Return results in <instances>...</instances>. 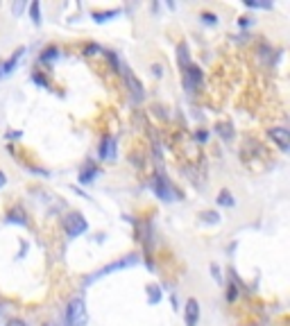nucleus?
Here are the masks:
<instances>
[{
	"instance_id": "24",
	"label": "nucleus",
	"mask_w": 290,
	"mask_h": 326,
	"mask_svg": "<svg viewBox=\"0 0 290 326\" xmlns=\"http://www.w3.org/2000/svg\"><path fill=\"white\" fill-rule=\"evenodd\" d=\"M7 326H27L25 322H20V320H9L7 322Z\"/></svg>"
},
{
	"instance_id": "26",
	"label": "nucleus",
	"mask_w": 290,
	"mask_h": 326,
	"mask_svg": "<svg viewBox=\"0 0 290 326\" xmlns=\"http://www.w3.org/2000/svg\"><path fill=\"white\" fill-rule=\"evenodd\" d=\"M5 181H7V177H5V172H0V188L5 186Z\"/></svg>"
},
{
	"instance_id": "11",
	"label": "nucleus",
	"mask_w": 290,
	"mask_h": 326,
	"mask_svg": "<svg viewBox=\"0 0 290 326\" xmlns=\"http://www.w3.org/2000/svg\"><path fill=\"white\" fill-rule=\"evenodd\" d=\"M177 53H179V66H181V68H188L191 61H188V48H186V43H181V46L177 48Z\"/></svg>"
},
{
	"instance_id": "21",
	"label": "nucleus",
	"mask_w": 290,
	"mask_h": 326,
	"mask_svg": "<svg viewBox=\"0 0 290 326\" xmlns=\"http://www.w3.org/2000/svg\"><path fill=\"white\" fill-rule=\"evenodd\" d=\"M199 18L204 20V23H209V25H216V23H218V18H216V16H213V14H202Z\"/></svg>"
},
{
	"instance_id": "17",
	"label": "nucleus",
	"mask_w": 290,
	"mask_h": 326,
	"mask_svg": "<svg viewBox=\"0 0 290 326\" xmlns=\"http://www.w3.org/2000/svg\"><path fill=\"white\" fill-rule=\"evenodd\" d=\"M30 14H32L34 23H36V25H41V5H39V2H32V5H30Z\"/></svg>"
},
{
	"instance_id": "1",
	"label": "nucleus",
	"mask_w": 290,
	"mask_h": 326,
	"mask_svg": "<svg viewBox=\"0 0 290 326\" xmlns=\"http://www.w3.org/2000/svg\"><path fill=\"white\" fill-rule=\"evenodd\" d=\"M66 322L68 326H86L89 324V313H86V304L84 299H71L66 310Z\"/></svg>"
},
{
	"instance_id": "27",
	"label": "nucleus",
	"mask_w": 290,
	"mask_h": 326,
	"mask_svg": "<svg viewBox=\"0 0 290 326\" xmlns=\"http://www.w3.org/2000/svg\"><path fill=\"white\" fill-rule=\"evenodd\" d=\"M46 326H53V324H46Z\"/></svg>"
},
{
	"instance_id": "19",
	"label": "nucleus",
	"mask_w": 290,
	"mask_h": 326,
	"mask_svg": "<svg viewBox=\"0 0 290 326\" xmlns=\"http://www.w3.org/2000/svg\"><path fill=\"white\" fill-rule=\"evenodd\" d=\"M245 5H247V7H256V9H270L272 2H252V0H247Z\"/></svg>"
},
{
	"instance_id": "23",
	"label": "nucleus",
	"mask_w": 290,
	"mask_h": 326,
	"mask_svg": "<svg viewBox=\"0 0 290 326\" xmlns=\"http://www.w3.org/2000/svg\"><path fill=\"white\" fill-rule=\"evenodd\" d=\"M23 9H25V5H23V2H16V5L12 7V12H14V14H20Z\"/></svg>"
},
{
	"instance_id": "6",
	"label": "nucleus",
	"mask_w": 290,
	"mask_h": 326,
	"mask_svg": "<svg viewBox=\"0 0 290 326\" xmlns=\"http://www.w3.org/2000/svg\"><path fill=\"white\" fill-rule=\"evenodd\" d=\"M184 77H186V89H188V91H193V89H195V86L199 84V82H202V71H199L198 66H188V68H184Z\"/></svg>"
},
{
	"instance_id": "22",
	"label": "nucleus",
	"mask_w": 290,
	"mask_h": 326,
	"mask_svg": "<svg viewBox=\"0 0 290 326\" xmlns=\"http://www.w3.org/2000/svg\"><path fill=\"white\" fill-rule=\"evenodd\" d=\"M32 82H34V84H41V86H48V82L41 77V75H32Z\"/></svg>"
},
{
	"instance_id": "5",
	"label": "nucleus",
	"mask_w": 290,
	"mask_h": 326,
	"mask_svg": "<svg viewBox=\"0 0 290 326\" xmlns=\"http://www.w3.org/2000/svg\"><path fill=\"white\" fill-rule=\"evenodd\" d=\"M123 77H125L127 86H129V91H132V95L136 100L143 98V86H141V82L136 77H134V72L129 71V68H123Z\"/></svg>"
},
{
	"instance_id": "12",
	"label": "nucleus",
	"mask_w": 290,
	"mask_h": 326,
	"mask_svg": "<svg viewBox=\"0 0 290 326\" xmlns=\"http://www.w3.org/2000/svg\"><path fill=\"white\" fill-rule=\"evenodd\" d=\"M98 175V170L93 168V165H89V168L82 170V175H79V183H91V179Z\"/></svg>"
},
{
	"instance_id": "15",
	"label": "nucleus",
	"mask_w": 290,
	"mask_h": 326,
	"mask_svg": "<svg viewBox=\"0 0 290 326\" xmlns=\"http://www.w3.org/2000/svg\"><path fill=\"white\" fill-rule=\"evenodd\" d=\"M218 204H222V206H234V197H231L229 190H222V193L218 195Z\"/></svg>"
},
{
	"instance_id": "10",
	"label": "nucleus",
	"mask_w": 290,
	"mask_h": 326,
	"mask_svg": "<svg viewBox=\"0 0 290 326\" xmlns=\"http://www.w3.org/2000/svg\"><path fill=\"white\" fill-rule=\"evenodd\" d=\"M100 157H102V159H113V138H105V141H102Z\"/></svg>"
},
{
	"instance_id": "4",
	"label": "nucleus",
	"mask_w": 290,
	"mask_h": 326,
	"mask_svg": "<svg viewBox=\"0 0 290 326\" xmlns=\"http://www.w3.org/2000/svg\"><path fill=\"white\" fill-rule=\"evenodd\" d=\"M270 138L281 147V150H288L290 147V131L286 127H272L270 129Z\"/></svg>"
},
{
	"instance_id": "7",
	"label": "nucleus",
	"mask_w": 290,
	"mask_h": 326,
	"mask_svg": "<svg viewBox=\"0 0 290 326\" xmlns=\"http://www.w3.org/2000/svg\"><path fill=\"white\" fill-rule=\"evenodd\" d=\"M199 322V304L198 299L186 301V326H195Z\"/></svg>"
},
{
	"instance_id": "14",
	"label": "nucleus",
	"mask_w": 290,
	"mask_h": 326,
	"mask_svg": "<svg viewBox=\"0 0 290 326\" xmlns=\"http://www.w3.org/2000/svg\"><path fill=\"white\" fill-rule=\"evenodd\" d=\"M199 220L209 222V224H216V222H220V216H218L216 211H202V213H199Z\"/></svg>"
},
{
	"instance_id": "8",
	"label": "nucleus",
	"mask_w": 290,
	"mask_h": 326,
	"mask_svg": "<svg viewBox=\"0 0 290 326\" xmlns=\"http://www.w3.org/2000/svg\"><path fill=\"white\" fill-rule=\"evenodd\" d=\"M23 53H25V48H18L16 53H14V57L9 59V61H5V64H0V77H7L9 72L16 68V64L20 61V57H23Z\"/></svg>"
},
{
	"instance_id": "25",
	"label": "nucleus",
	"mask_w": 290,
	"mask_h": 326,
	"mask_svg": "<svg viewBox=\"0 0 290 326\" xmlns=\"http://www.w3.org/2000/svg\"><path fill=\"white\" fill-rule=\"evenodd\" d=\"M152 71H154V75H157V77H161V66H152Z\"/></svg>"
},
{
	"instance_id": "9",
	"label": "nucleus",
	"mask_w": 290,
	"mask_h": 326,
	"mask_svg": "<svg viewBox=\"0 0 290 326\" xmlns=\"http://www.w3.org/2000/svg\"><path fill=\"white\" fill-rule=\"evenodd\" d=\"M154 190H157V195L161 197V199H165V202H172V193H170V188H168V183L165 181H154Z\"/></svg>"
},
{
	"instance_id": "2",
	"label": "nucleus",
	"mask_w": 290,
	"mask_h": 326,
	"mask_svg": "<svg viewBox=\"0 0 290 326\" xmlns=\"http://www.w3.org/2000/svg\"><path fill=\"white\" fill-rule=\"evenodd\" d=\"M139 263V256H129V258H120V261H116V263H111V265H107V268H102V270H98L95 274H91L89 279H86V283H93V281H98V279H102V276H107V274H111V272H116V270H125V268H134Z\"/></svg>"
},
{
	"instance_id": "3",
	"label": "nucleus",
	"mask_w": 290,
	"mask_h": 326,
	"mask_svg": "<svg viewBox=\"0 0 290 326\" xmlns=\"http://www.w3.org/2000/svg\"><path fill=\"white\" fill-rule=\"evenodd\" d=\"M64 229H66V234L71 235V238H77L79 234H84L86 229H89V224H86V220L79 213H71V216L64 220Z\"/></svg>"
},
{
	"instance_id": "20",
	"label": "nucleus",
	"mask_w": 290,
	"mask_h": 326,
	"mask_svg": "<svg viewBox=\"0 0 290 326\" xmlns=\"http://www.w3.org/2000/svg\"><path fill=\"white\" fill-rule=\"evenodd\" d=\"M147 290H150V301H152V304H157V301H159V288L157 286H150Z\"/></svg>"
},
{
	"instance_id": "18",
	"label": "nucleus",
	"mask_w": 290,
	"mask_h": 326,
	"mask_svg": "<svg viewBox=\"0 0 290 326\" xmlns=\"http://www.w3.org/2000/svg\"><path fill=\"white\" fill-rule=\"evenodd\" d=\"M9 222H20V224H27L25 213H23L20 209H14L12 213H9Z\"/></svg>"
},
{
	"instance_id": "13",
	"label": "nucleus",
	"mask_w": 290,
	"mask_h": 326,
	"mask_svg": "<svg viewBox=\"0 0 290 326\" xmlns=\"http://www.w3.org/2000/svg\"><path fill=\"white\" fill-rule=\"evenodd\" d=\"M120 9H111V12H93V18L98 20V23H105V20H109L111 16H118Z\"/></svg>"
},
{
	"instance_id": "16",
	"label": "nucleus",
	"mask_w": 290,
	"mask_h": 326,
	"mask_svg": "<svg viewBox=\"0 0 290 326\" xmlns=\"http://www.w3.org/2000/svg\"><path fill=\"white\" fill-rule=\"evenodd\" d=\"M59 57V50H57V48H46V50H43V54H41V61H53V59H57Z\"/></svg>"
}]
</instances>
